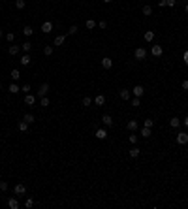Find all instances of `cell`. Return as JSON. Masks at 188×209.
Here are the masks:
<instances>
[{
    "label": "cell",
    "instance_id": "obj_28",
    "mask_svg": "<svg viewBox=\"0 0 188 209\" xmlns=\"http://www.w3.org/2000/svg\"><path fill=\"white\" fill-rule=\"evenodd\" d=\"M21 49L25 51V53H30V51H32V43H30V41H25V43L21 45Z\"/></svg>",
    "mask_w": 188,
    "mask_h": 209
},
{
    "label": "cell",
    "instance_id": "obj_10",
    "mask_svg": "<svg viewBox=\"0 0 188 209\" xmlns=\"http://www.w3.org/2000/svg\"><path fill=\"white\" fill-rule=\"evenodd\" d=\"M25 104H27V106H36V96L30 94V92L25 94Z\"/></svg>",
    "mask_w": 188,
    "mask_h": 209
},
{
    "label": "cell",
    "instance_id": "obj_50",
    "mask_svg": "<svg viewBox=\"0 0 188 209\" xmlns=\"http://www.w3.org/2000/svg\"><path fill=\"white\" fill-rule=\"evenodd\" d=\"M103 2H105V4H111V2H113V0H103Z\"/></svg>",
    "mask_w": 188,
    "mask_h": 209
},
{
    "label": "cell",
    "instance_id": "obj_6",
    "mask_svg": "<svg viewBox=\"0 0 188 209\" xmlns=\"http://www.w3.org/2000/svg\"><path fill=\"white\" fill-rule=\"evenodd\" d=\"M151 55H152V57H162V55H164L162 45H152L151 47Z\"/></svg>",
    "mask_w": 188,
    "mask_h": 209
},
{
    "label": "cell",
    "instance_id": "obj_48",
    "mask_svg": "<svg viewBox=\"0 0 188 209\" xmlns=\"http://www.w3.org/2000/svg\"><path fill=\"white\" fill-rule=\"evenodd\" d=\"M183 124H184V128H188V115L184 117V121H183Z\"/></svg>",
    "mask_w": 188,
    "mask_h": 209
},
{
    "label": "cell",
    "instance_id": "obj_29",
    "mask_svg": "<svg viewBox=\"0 0 188 209\" xmlns=\"http://www.w3.org/2000/svg\"><path fill=\"white\" fill-rule=\"evenodd\" d=\"M141 13H143V15H151V13H152V8H151L149 4H145L143 8H141Z\"/></svg>",
    "mask_w": 188,
    "mask_h": 209
},
{
    "label": "cell",
    "instance_id": "obj_17",
    "mask_svg": "<svg viewBox=\"0 0 188 209\" xmlns=\"http://www.w3.org/2000/svg\"><path fill=\"white\" fill-rule=\"evenodd\" d=\"M94 104H96V106H103V104H105V96H103V94L94 96Z\"/></svg>",
    "mask_w": 188,
    "mask_h": 209
},
{
    "label": "cell",
    "instance_id": "obj_42",
    "mask_svg": "<svg viewBox=\"0 0 188 209\" xmlns=\"http://www.w3.org/2000/svg\"><path fill=\"white\" fill-rule=\"evenodd\" d=\"M128 140H130V143H137V136H135V134H130Z\"/></svg>",
    "mask_w": 188,
    "mask_h": 209
},
{
    "label": "cell",
    "instance_id": "obj_52",
    "mask_svg": "<svg viewBox=\"0 0 188 209\" xmlns=\"http://www.w3.org/2000/svg\"><path fill=\"white\" fill-rule=\"evenodd\" d=\"M0 91H2V85H0Z\"/></svg>",
    "mask_w": 188,
    "mask_h": 209
},
{
    "label": "cell",
    "instance_id": "obj_9",
    "mask_svg": "<svg viewBox=\"0 0 188 209\" xmlns=\"http://www.w3.org/2000/svg\"><path fill=\"white\" fill-rule=\"evenodd\" d=\"M126 128H128L130 132H135L139 128V123L135 121V119H132V121H128V123H126Z\"/></svg>",
    "mask_w": 188,
    "mask_h": 209
},
{
    "label": "cell",
    "instance_id": "obj_43",
    "mask_svg": "<svg viewBox=\"0 0 188 209\" xmlns=\"http://www.w3.org/2000/svg\"><path fill=\"white\" fill-rule=\"evenodd\" d=\"M158 6H160V8H166V6H167V0H160V2H158Z\"/></svg>",
    "mask_w": 188,
    "mask_h": 209
},
{
    "label": "cell",
    "instance_id": "obj_15",
    "mask_svg": "<svg viewBox=\"0 0 188 209\" xmlns=\"http://www.w3.org/2000/svg\"><path fill=\"white\" fill-rule=\"evenodd\" d=\"M8 207L9 209H19V200L17 198H9L8 200Z\"/></svg>",
    "mask_w": 188,
    "mask_h": 209
},
{
    "label": "cell",
    "instance_id": "obj_39",
    "mask_svg": "<svg viewBox=\"0 0 188 209\" xmlns=\"http://www.w3.org/2000/svg\"><path fill=\"white\" fill-rule=\"evenodd\" d=\"M6 40H8L9 43H11V41L15 40V34H13V32H8V34H6Z\"/></svg>",
    "mask_w": 188,
    "mask_h": 209
},
{
    "label": "cell",
    "instance_id": "obj_16",
    "mask_svg": "<svg viewBox=\"0 0 188 209\" xmlns=\"http://www.w3.org/2000/svg\"><path fill=\"white\" fill-rule=\"evenodd\" d=\"M66 36H68V34H60V36H57V38H55V45H64Z\"/></svg>",
    "mask_w": 188,
    "mask_h": 209
},
{
    "label": "cell",
    "instance_id": "obj_1",
    "mask_svg": "<svg viewBox=\"0 0 188 209\" xmlns=\"http://www.w3.org/2000/svg\"><path fill=\"white\" fill-rule=\"evenodd\" d=\"M134 57L137 60H145L147 59V49H145V47H137V49L134 51Z\"/></svg>",
    "mask_w": 188,
    "mask_h": 209
},
{
    "label": "cell",
    "instance_id": "obj_25",
    "mask_svg": "<svg viewBox=\"0 0 188 209\" xmlns=\"http://www.w3.org/2000/svg\"><path fill=\"white\" fill-rule=\"evenodd\" d=\"M96 21H94V19H87V23H85V27L89 28V30H92V28H96Z\"/></svg>",
    "mask_w": 188,
    "mask_h": 209
},
{
    "label": "cell",
    "instance_id": "obj_18",
    "mask_svg": "<svg viewBox=\"0 0 188 209\" xmlns=\"http://www.w3.org/2000/svg\"><path fill=\"white\" fill-rule=\"evenodd\" d=\"M19 91H21V89H19V85H17V83H15V81H13V83H11V85L8 87V92H11V94H17Z\"/></svg>",
    "mask_w": 188,
    "mask_h": 209
},
{
    "label": "cell",
    "instance_id": "obj_30",
    "mask_svg": "<svg viewBox=\"0 0 188 209\" xmlns=\"http://www.w3.org/2000/svg\"><path fill=\"white\" fill-rule=\"evenodd\" d=\"M23 121H27L28 124H32V123H34V121H36V119H34V115H32V113H27V115H25V117H23Z\"/></svg>",
    "mask_w": 188,
    "mask_h": 209
},
{
    "label": "cell",
    "instance_id": "obj_47",
    "mask_svg": "<svg viewBox=\"0 0 188 209\" xmlns=\"http://www.w3.org/2000/svg\"><path fill=\"white\" fill-rule=\"evenodd\" d=\"M183 57H184V62H186V66H188V49L184 51V55H183Z\"/></svg>",
    "mask_w": 188,
    "mask_h": 209
},
{
    "label": "cell",
    "instance_id": "obj_14",
    "mask_svg": "<svg viewBox=\"0 0 188 209\" xmlns=\"http://www.w3.org/2000/svg\"><path fill=\"white\" fill-rule=\"evenodd\" d=\"M17 130L19 132H28V123L27 121H19L17 123Z\"/></svg>",
    "mask_w": 188,
    "mask_h": 209
},
{
    "label": "cell",
    "instance_id": "obj_19",
    "mask_svg": "<svg viewBox=\"0 0 188 209\" xmlns=\"http://www.w3.org/2000/svg\"><path fill=\"white\" fill-rule=\"evenodd\" d=\"M169 126H171V128H179V126H181V119L171 117V119H169Z\"/></svg>",
    "mask_w": 188,
    "mask_h": 209
},
{
    "label": "cell",
    "instance_id": "obj_26",
    "mask_svg": "<svg viewBox=\"0 0 188 209\" xmlns=\"http://www.w3.org/2000/svg\"><path fill=\"white\" fill-rule=\"evenodd\" d=\"M151 134H152V128H147V126L141 128V136L143 138H151Z\"/></svg>",
    "mask_w": 188,
    "mask_h": 209
},
{
    "label": "cell",
    "instance_id": "obj_33",
    "mask_svg": "<svg viewBox=\"0 0 188 209\" xmlns=\"http://www.w3.org/2000/svg\"><path fill=\"white\" fill-rule=\"evenodd\" d=\"M40 106H41V108H47V106H49V98H47V96L40 98Z\"/></svg>",
    "mask_w": 188,
    "mask_h": 209
},
{
    "label": "cell",
    "instance_id": "obj_40",
    "mask_svg": "<svg viewBox=\"0 0 188 209\" xmlns=\"http://www.w3.org/2000/svg\"><path fill=\"white\" fill-rule=\"evenodd\" d=\"M145 126L152 128V126H154V121H152V119H145Z\"/></svg>",
    "mask_w": 188,
    "mask_h": 209
},
{
    "label": "cell",
    "instance_id": "obj_44",
    "mask_svg": "<svg viewBox=\"0 0 188 209\" xmlns=\"http://www.w3.org/2000/svg\"><path fill=\"white\" fill-rule=\"evenodd\" d=\"M98 27H100V28H107V23H105V21H100Z\"/></svg>",
    "mask_w": 188,
    "mask_h": 209
},
{
    "label": "cell",
    "instance_id": "obj_8",
    "mask_svg": "<svg viewBox=\"0 0 188 209\" xmlns=\"http://www.w3.org/2000/svg\"><path fill=\"white\" fill-rule=\"evenodd\" d=\"M132 92H134V96H137V98H141V96L145 94V89H143V85H135L134 89H132Z\"/></svg>",
    "mask_w": 188,
    "mask_h": 209
},
{
    "label": "cell",
    "instance_id": "obj_51",
    "mask_svg": "<svg viewBox=\"0 0 188 209\" xmlns=\"http://www.w3.org/2000/svg\"><path fill=\"white\" fill-rule=\"evenodd\" d=\"M2 34H4V32H2V30H0V38H2Z\"/></svg>",
    "mask_w": 188,
    "mask_h": 209
},
{
    "label": "cell",
    "instance_id": "obj_4",
    "mask_svg": "<svg viewBox=\"0 0 188 209\" xmlns=\"http://www.w3.org/2000/svg\"><path fill=\"white\" fill-rule=\"evenodd\" d=\"M53 28H55V25L51 23V21L41 23V32H43V34H51V32H53Z\"/></svg>",
    "mask_w": 188,
    "mask_h": 209
},
{
    "label": "cell",
    "instance_id": "obj_7",
    "mask_svg": "<svg viewBox=\"0 0 188 209\" xmlns=\"http://www.w3.org/2000/svg\"><path fill=\"white\" fill-rule=\"evenodd\" d=\"M102 68L103 70H111L113 68V60L109 59V57H103L102 59Z\"/></svg>",
    "mask_w": 188,
    "mask_h": 209
},
{
    "label": "cell",
    "instance_id": "obj_13",
    "mask_svg": "<svg viewBox=\"0 0 188 209\" xmlns=\"http://www.w3.org/2000/svg\"><path fill=\"white\" fill-rule=\"evenodd\" d=\"M102 123H103V126H109V128H111V126H113L111 115H103V117H102Z\"/></svg>",
    "mask_w": 188,
    "mask_h": 209
},
{
    "label": "cell",
    "instance_id": "obj_31",
    "mask_svg": "<svg viewBox=\"0 0 188 209\" xmlns=\"http://www.w3.org/2000/svg\"><path fill=\"white\" fill-rule=\"evenodd\" d=\"M25 6H27L25 0H15V8H17V9H25Z\"/></svg>",
    "mask_w": 188,
    "mask_h": 209
},
{
    "label": "cell",
    "instance_id": "obj_36",
    "mask_svg": "<svg viewBox=\"0 0 188 209\" xmlns=\"http://www.w3.org/2000/svg\"><path fill=\"white\" fill-rule=\"evenodd\" d=\"M25 207H27V209L34 207V200H32V198H27V202H25Z\"/></svg>",
    "mask_w": 188,
    "mask_h": 209
},
{
    "label": "cell",
    "instance_id": "obj_22",
    "mask_svg": "<svg viewBox=\"0 0 188 209\" xmlns=\"http://www.w3.org/2000/svg\"><path fill=\"white\" fill-rule=\"evenodd\" d=\"M9 77H11V81L17 83L19 77H21V73H19V70H11V73H9Z\"/></svg>",
    "mask_w": 188,
    "mask_h": 209
},
{
    "label": "cell",
    "instance_id": "obj_32",
    "mask_svg": "<svg viewBox=\"0 0 188 209\" xmlns=\"http://www.w3.org/2000/svg\"><path fill=\"white\" fill-rule=\"evenodd\" d=\"M43 55H45V57H51V55H53V47H51V45H45L43 47Z\"/></svg>",
    "mask_w": 188,
    "mask_h": 209
},
{
    "label": "cell",
    "instance_id": "obj_49",
    "mask_svg": "<svg viewBox=\"0 0 188 209\" xmlns=\"http://www.w3.org/2000/svg\"><path fill=\"white\" fill-rule=\"evenodd\" d=\"M184 11H186V13H188V4H184Z\"/></svg>",
    "mask_w": 188,
    "mask_h": 209
},
{
    "label": "cell",
    "instance_id": "obj_21",
    "mask_svg": "<svg viewBox=\"0 0 188 209\" xmlns=\"http://www.w3.org/2000/svg\"><path fill=\"white\" fill-rule=\"evenodd\" d=\"M30 55H28V53H25V55H23V57H21V64H23V66H28V64H30Z\"/></svg>",
    "mask_w": 188,
    "mask_h": 209
},
{
    "label": "cell",
    "instance_id": "obj_37",
    "mask_svg": "<svg viewBox=\"0 0 188 209\" xmlns=\"http://www.w3.org/2000/svg\"><path fill=\"white\" fill-rule=\"evenodd\" d=\"M21 92H25V94H28V92H30V85H28V83H25V85L21 87Z\"/></svg>",
    "mask_w": 188,
    "mask_h": 209
},
{
    "label": "cell",
    "instance_id": "obj_24",
    "mask_svg": "<svg viewBox=\"0 0 188 209\" xmlns=\"http://www.w3.org/2000/svg\"><path fill=\"white\" fill-rule=\"evenodd\" d=\"M81 104H83V108H90V106H92V98H90V96H85V98L81 100Z\"/></svg>",
    "mask_w": 188,
    "mask_h": 209
},
{
    "label": "cell",
    "instance_id": "obj_23",
    "mask_svg": "<svg viewBox=\"0 0 188 209\" xmlns=\"http://www.w3.org/2000/svg\"><path fill=\"white\" fill-rule=\"evenodd\" d=\"M19 51H21V45H9L8 53L9 55H19Z\"/></svg>",
    "mask_w": 188,
    "mask_h": 209
},
{
    "label": "cell",
    "instance_id": "obj_45",
    "mask_svg": "<svg viewBox=\"0 0 188 209\" xmlns=\"http://www.w3.org/2000/svg\"><path fill=\"white\" fill-rule=\"evenodd\" d=\"M175 4H177V0H167V6H169V8H173Z\"/></svg>",
    "mask_w": 188,
    "mask_h": 209
},
{
    "label": "cell",
    "instance_id": "obj_2",
    "mask_svg": "<svg viewBox=\"0 0 188 209\" xmlns=\"http://www.w3.org/2000/svg\"><path fill=\"white\" fill-rule=\"evenodd\" d=\"M175 140H177L179 145H186V143H188V132H179Z\"/></svg>",
    "mask_w": 188,
    "mask_h": 209
},
{
    "label": "cell",
    "instance_id": "obj_20",
    "mask_svg": "<svg viewBox=\"0 0 188 209\" xmlns=\"http://www.w3.org/2000/svg\"><path fill=\"white\" fill-rule=\"evenodd\" d=\"M23 34H25V36H27V38H30L32 34H34V28H32L30 25H27V27L23 28Z\"/></svg>",
    "mask_w": 188,
    "mask_h": 209
},
{
    "label": "cell",
    "instance_id": "obj_46",
    "mask_svg": "<svg viewBox=\"0 0 188 209\" xmlns=\"http://www.w3.org/2000/svg\"><path fill=\"white\" fill-rule=\"evenodd\" d=\"M183 89H184V91H188V79H184V81H183Z\"/></svg>",
    "mask_w": 188,
    "mask_h": 209
},
{
    "label": "cell",
    "instance_id": "obj_27",
    "mask_svg": "<svg viewBox=\"0 0 188 209\" xmlns=\"http://www.w3.org/2000/svg\"><path fill=\"white\" fill-rule=\"evenodd\" d=\"M143 38H145V41H152V40H154V32H152V30H147V32L143 34Z\"/></svg>",
    "mask_w": 188,
    "mask_h": 209
},
{
    "label": "cell",
    "instance_id": "obj_5",
    "mask_svg": "<svg viewBox=\"0 0 188 209\" xmlns=\"http://www.w3.org/2000/svg\"><path fill=\"white\" fill-rule=\"evenodd\" d=\"M47 92H49V83H41L40 89H38V96L43 98V96H47Z\"/></svg>",
    "mask_w": 188,
    "mask_h": 209
},
{
    "label": "cell",
    "instance_id": "obj_38",
    "mask_svg": "<svg viewBox=\"0 0 188 209\" xmlns=\"http://www.w3.org/2000/svg\"><path fill=\"white\" fill-rule=\"evenodd\" d=\"M132 106H134V108H139V106H141V98H137V96H135L134 100H132Z\"/></svg>",
    "mask_w": 188,
    "mask_h": 209
},
{
    "label": "cell",
    "instance_id": "obj_41",
    "mask_svg": "<svg viewBox=\"0 0 188 209\" xmlns=\"http://www.w3.org/2000/svg\"><path fill=\"white\" fill-rule=\"evenodd\" d=\"M0 190H8V183H6V181H0Z\"/></svg>",
    "mask_w": 188,
    "mask_h": 209
},
{
    "label": "cell",
    "instance_id": "obj_11",
    "mask_svg": "<svg viewBox=\"0 0 188 209\" xmlns=\"http://www.w3.org/2000/svg\"><path fill=\"white\" fill-rule=\"evenodd\" d=\"M94 136L98 138V140H105V138H107V130H105V128H98V130L94 132Z\"/></svg>",
    "mask_w": 188,
    "mask_h": 209
},
{
    "label": "cell",
    "instance_id": "obj_35",
    "mask_svg": "<svg viewBox=\"0 0 188 209\" xmlns=\"http://www.w3.org/2000/svg\"><path fill=\"white\" fill-rule=\"evenodd\" d=\"M77 30H79V28H77L75 25H72V27L68 28V34H70V36H73V34H77Z\"/></svg>",
    "mask_w": 188,
    "mask_h": 209
},
{
    "label": "cell",
    "instance_id": "obj_12",
    "mask_svg": "<svg viewBox=\"0 0 188 209\" xmlns=\"http://www.w3.org/2000/svg\"><path fill=\"white\" fill-rule=\"evenodd\" d=\"M119 96H121V100H130V91H128V89H121V91H119Z\"/></svg>",
    "mask_w": 188,
    "mask_h": 209
},
{
    "label": "cell",
    "instance_id": "obj_34",
    "mask_svg": "<svg viewBox=\"0 0 188 209\" xmlns=\"http://www.w3.org/2000/svg\"><path fill=\"white\" fill-rule=\"evenodd\" d=\"M130 156H132V158H137V156H139V149H137V147L130 149Z\"/></svg>",
    "mask_w": 188,
    "mask_h": 209
},
{
    "label": "cell",
    "instance_id": "obj_3",
    "mask_svg": "<svg viewBox=\"0 0 188 209\" xmlns=\"http://www.w3.org/2000/svg\"><path fill=\"white\" fill-rule=\"evenodd\" d=\"M13 192L17 196H25V194H27V186L23 185V183H17V185L13 186Z\"/></svg>",
    "mask_w": 188,
    "mask_h": 209
}]
</instances>
